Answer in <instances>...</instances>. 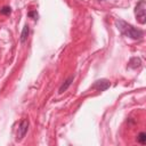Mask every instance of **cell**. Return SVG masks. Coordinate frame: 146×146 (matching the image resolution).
I'll return each instance as SVG.
<instances>
[{
    "instance_id": "cell-5",
    "label": "cell",
    "mask_w": 146,
    "mask_h": 146,
    "mask_svg": "<svg viewBox=\"0 0 146 146\" xmlns=\"http://www.w3.org/2000/svg\"><path fill=\"white\" fill-rule=\"evenodd\" d=\"M73 80H74V75L68 76V78H67V79L64 81V83H62V86L59 87V89H58V94H63L64 91H66V90L68 89V87L72 84Z\"/></svg>"
},
{
    "instance_id": "cell-2",
    "label": "cell",
    "mask_w": 146,
    "mask_h": 146,
    "mask_svg": "<svg viewBox=\"0 0 146 146\" xmlns=\"http://www.w3.org/2000/svg\"><path fill=\"white\" fill-rule=\"evenodd\" d=\"M135 16H136V19L140 24H145L146 23V2H145V0H140L136 5V7H135Z\"/></svg>"
},
{
    "instance_id": "cell-3",
    "label": "cell",
    "mask_w": 146,
    "mask_h": 146,
    "mask_svg": "<svg viewBox=\"0 0 146 146\" xmlns=\"http://www.w3.org/2000/svg\"><path fill=\"white\" fill-rule=\"evenodd\" d=\"M27 130H29V120H22L18 125V130H17V140L23 139Z\"/></svg>"
},
{
    "instance_id": "cell-1",
    "label": "cell",
    "mask_w": 146,
    "mask_h": 146,
    "mask_svg": "<svg viewBox=\"0 0 146 146\" xmlns=\"http://www.w3.org/2000/svg\"><path fill=\"white\" fill-rule=\"evenodd\" d=\"M115 25H116V27L119 29V31L122 34H124L125 36H129V38H131L133 40H139L144 35V32L141 30H139L137 27H133L132 25L128 24L127 22H124L122 19H116L115 21Z\"/></svg>"
},
{
    "instance_id": "cell-9",
    "label": "cell",
    "mask_w": 146,
    "mask_h": 146,
    "mask_svg": "<svg viewBox=\"0 0 146 146\" xmlns=\"http://www.w3.org/2000/svg\"><path fill=\"white\" fill-rule=\"evenodd\" d=\"M0 13H1L2 15H9V14L11 13V8H10L9 6H5V7H2V8L0 9Z\"/></svg>"
},
{
    "instance_id": "cell-11",
    "label": "cell",
    "mask_w": 146,
    "mask_h": 146,
    "mask_svg": "<svg viewBox=\"0 0 146 146\" xmlns=\"http://www.w3.org/2000/svg\"><path fill=\"white\" fill-rule=\"evenodd\" d=\"M98 1H104V0H98Z\"/></svg>"
},
{
    "instance_id": "cell-8",
    "label": "cell",
    "mask_w": 146,
    "mask_h": 146,
    "mask_svg": "<svg viewBox=\"0 0 146 146\" xmlns=\"http://www.w3.org/2000/svg\"><path fill=\"white\" fill-rule=\"evenodd\" d=\"M137 141L139 144H141V145H145L146 144V133L144 131H141V132H139L137 135Z\"/></svg>"
},
{
    "instance_id": "cell-7",
    "label": "cell",
    "mask_w": 146,
    "mask_h": 146,
    "mask_svg": "<svg viewBox=\"0 0 146 146\" xmlns=\"http://www.w3.org/2000/svg\"><path fill=\"white\" fill-rule=\"evenodd\" d=\"M140 64H141L140 58H138V57H132V58L129 60L128 66H129L130 68H137V67L140 66Z\"/></svg>"
},
{
    "instance_id": "cell-6",
    "label": "cell",
    "mask_w": 146,
    "mask_h": 146,
    "mask_svg": "<svg viewBox=\"0 0 146 146\" xmlns=\"http://www.w3.org/2000/svg\"><path fill=\"white\" fill-rule=\"evenodd\" d=\"M29 34H30V26H29L27 24H25L24 27H23V31H22V33H21V42H22V43H24V42L27 40Z\"/></svg>"
},
{
    "instance_id": "cell-10",
    "label": "cell",
    "mask_w": 146,
    "mask_h": 146,
    "mask_svg": "<svg viewBox=\"0 0 146 146\" xmlns=\"http://www.w3.org/2000/svg\"><path fill=\"white\" fill-rule=\"evenodd\" d=\"M27 16H29L30 18H32L33 21H36V19H38V17H39V15H38L36 10H32V11H30V13L27 14Z\"/></svg>"
},
{
    "instance_id": "cell-4",
    "label": "cell",
    "mask_w": 146,
    "mask_h": 146,
    "mask_svg": "<svg viewBox=\"0 0 146 146\" xmlns=\"http://www.w3.org/2000/svg\"><path fill=\"white\" fill-rule=\"evenodd\" d=\"M110 86H111V83H110L108 80H106V79H102V80L96 81V82L94 83L92 88H94V89H97L98 91H105L106 89L110 88Z\"/></svg>"
}]
</instances>
